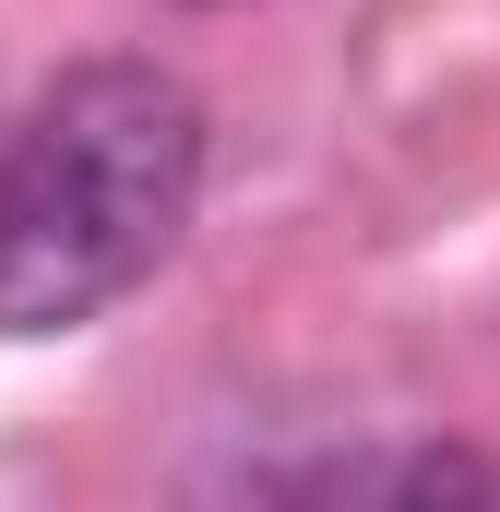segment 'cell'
I'll list each match as a JSON object with an SVG mask.
<instances>
[{
    "label": "cell",
    "mask_w": 500,
    "mask_h": 512,
    "mask_svg": "<svg viewBox=\"0 0 500 512\" xmlns=\"http://www.w3.org/2000/svg\"><path fill=\"white\" fill-rule=\"evenodd\" d=\"M167 12H262V0H167Z\"/></svg>",
    "instance_id": "3957f363"
},
{
    "label": "cell",
    "mask_w": 500,
    "mask_h": 512,
    "mask_svg": "<svg viewBox=\"0 0 500 512\" xmlns=\"http://www.w3.org/2000/svg\"><path fill=\"white\" fill-rule=\"evenodd\" d=\"M191 489L215 501H500V465L465 441H310V453H239Z\"/></svg>",
    "instance_id": "7a4b0ae2"
},
{
    "label": "cell",
    "mask_w": 500,
    "mask_h": 512,
    "mask_svg": "<svg viewBox=\"0 0 500 512\" xmlns=\"http://www.w3.org/2000/svg\"><path fill=\"white\" fill-rule=\"evenodd\" d=\"M215 120L167 60H72L0 143V334H84L203 215Z\"/></svg>",
    "instance_id": "6da1fadb"
}]
</instances>
